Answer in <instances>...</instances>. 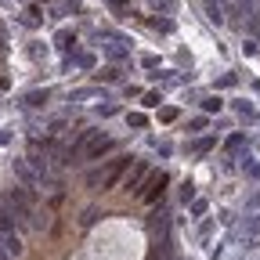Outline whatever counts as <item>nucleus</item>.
<instances>
[{
	"label": "nucleus",
	"instance_id": "2",
	"mask_svg": "<svg viewBox=\"0 0 260 260\" xmlns=\"http://www.w3.org/2000/svg\"><path fill=\"white\" fill-rule=\"evenodd\" d=\"M167 181H170V177L162 174V170H159V174H148V177H145V188L138 191V195H141V203H155L159 195H162V188H167Z\"/></svg>",
	"mask_w": 260,
	"mask_h": 260
},
{
	"label": "nucleus",
	"instance_id": "1",
	"mask_svg": "<svg viewBox=\"0 0 260 260\" xmlns=\"http://www.w3.org/2000/svg\"><path fill=\"white\" fill-rule=\"evenodd\" d=\"M130 167V155H119L116 162H112V167L105 170V174H90V184H102V188H112L119 177H123V170Z\"/></svg>",
	"mask_w": 260,
	"mask_h": 260
},
{
	"label": "nucleus",
	"instance_id": "5",
	"mask_svg": "<svg viewBox=\"0 0 260 260\" xmlns=\"http://www.w3.org/2000/svg\"><path fill=\"white\" fill-rule=\"evenodd\" d=\"M15 174H18L22 181H32V170L25 167V162H22V159H15Z\"/></svg>",
	"mask_w": 260,
	"mask_h": 260
},
{
	"label": "nucleus",
	"instance_id": "8",
	"mask_svg": "<svg viewBox=\"0 0 260 260\" xmlns=\"http://www.w3.org/2000/svg\"><path fill=\"white\" fill-rule=\"evenodd\" d=\"M0 260H8V249H4V246H0Z\"/></svg>",
	"mask_w": 260,
	"mask_h": 260
},
{
	"label": "nucleus",
	"instance_id": "9",
	"mask_svg": "<svg viewBox=\"0 0 260 260\" xmlns=\"http://www.w3.org/2000/svg\"><path fill=\"white\" fill-rule=\"evenodd\" d=\"M0 54H4V40H0Z\"/></svg>",
	"mask_w": 260,
	"mask_h": 260
},
{
	"label": "nucleus",
	"instance_id": "4",
	"mask_svg": "<svg viewBox=\"0 0 260 260\" xmlns=\"http://www.w3.org/2000/svg\"><path fill=\"white\" fill-rule=\"evenodd\" d=\"M109 148H112V138H102V141H90L83 152H87V159H102Z\"/></svg>",
	"mask_w": 260,
	"mask_h": 260
},
{
	"label": "nucleus",
	"instance_id": "3",
	"mask_svg": "<svg viewBox=\"0 0 260 260\" xmlns=\"http://www.w3.org/2000/svg\"><path fill=\"white\" fill-rule=\"evenodd\" d=\"M0 246L8 249V256H18L25 246H22V235L15 232V228H4V232H0Z\"/></svg>",
	"mask_w": 260,
	"mask_h": 260
},
{
	"label": "nucleus",
	"instance_id": "6",
	"mask_svg": "<svg viewBox=\"0 0 260 260\" xmlns=\"http://www.w3.org/2000/svg\"><path fill=\"white\" fill-rule=\"evenodd\" d=\"M44 102H47V94H40V90L25 94V105H44Z\"/></svg>",
	"mask_w": 260,
	"mask_h": 260
},
{
	"label": "nucleus",
	"instance_id": "7",
	"mask_svg": "<svg viewBox=\"0 0 260 260\" xmlns=\"http://www.w3.org/2000/svg\"><path fill=\"white\" fill-rule=\"evenodd\" d=\"M141 177H145V162L134 170V177H126V188H138V181H141Z\"/></svg>",
	"mask_w": 260,
	"mask_h": 260
}]
</instances>
